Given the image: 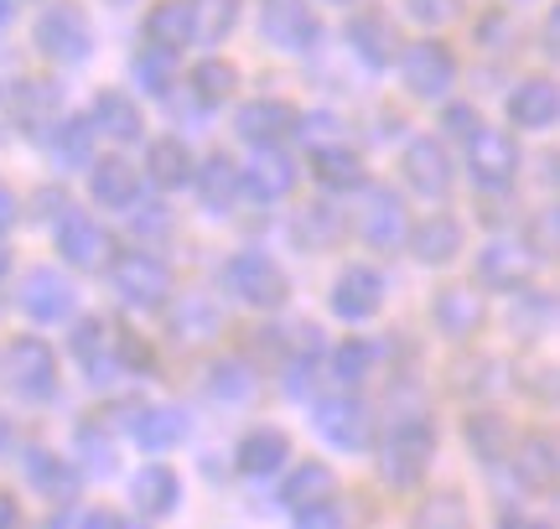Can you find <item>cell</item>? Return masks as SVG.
<instances>
[{
  "label": "cell",
  "instance_id": "3957f363",
  "mask_svg": "<svg viewBox=\"0 0 560 529\" xmlns=\"http://www.w3.org/2000/svg\"><path fill=\"white\" fill-rule=\"evenodd\" d=\"M400 68H405V89H410L416 99H446V89L457 83V58H452V47L436 37L410 42L400 52Z\"/></svg>",
  "mask_w": 560,
  "mask_h": 529
},
{
  "label": "cell",
  "instance_id": "9c48e42d",
  "mask_svg": "<svg viewBox=\"0 0 560 529\" xmlns=\"http://www.w3.org/2000/svg\"><path fill=\"white\" fill-rule=\"evenodd\" d=\"M260 32L276 42L280 52H312L322 37L317 16L306 11V0H270L260 16Z\"/></svg>",
  "mask_w": 560,
  "mask_h": 529
},
{
  "label": "cell",
  "instance_id": "7dc6e473",
  "mask_svg": "<svg viewBox=\"0 0 560 529\" xmlns=\"http://www.w3.org/2000/svg\"><path fill=\"white\" fill-rule=\"evenodd\" d=\"M332 130H338V120H332V115H296V136L312 145V156L332 145Z\"/></svg>",
  "mask_w": 560,
  "mask_h": 529
},
{
  "label": "cell",
  "instance_id": "74e56055",
  "mask_svg": "<svg viewBox=\"0 0 560 529\" xmlns=\"http://www.w3.org/2000/svg\"><path fill=\"white\" fill-rule=\"evenodd\" d=\"M467 447L478 451L482 462H503L514 451V436L499 415H467Z\"/></svg>",
  "mask_w": 560,
  "mask_h": 529
},
{
  "label": "cell",
  "instance_id": "680465c9",
  "mask_svg": "<svg viewBox=\"0 0 560 529\" xmlns=\"http://www.w3.org/2000/svg\"><path fill=\"white\" fill-rule=\"evenodd\" d=\"M5 264H11V255H5V239H0V275H5Z\"/></svg>",
  "mask_w": 560,
  "mask_h": 529
},
{
  "label": "cell",
  "instance_id": "603a6c76",
  "mask_svg": "<svg viewBox=\"0 0 560 529\" xmlns=\"http://www.w3.org/2000/svg\"><path fill=\"white\" fill-rule=\"evenodd\" d=\"M431 322H436L446 338H472L482 327V302L467 291V285H446V291H436Z\"/></svg>",
  "mask_w": 560,
  "mask_h": 529
},
{
  "label": "cell",
  "instance_id": "30bf717a",
  "mask_svg": "<svg viewBox=\"0 0 560 529\" xmlns=\"http://www.w3.org/2000/svg\"><path fill=\"white\" fill-rule=\"evenodd\" d=\"M73 302H79V291L58 270H32L21 281V311L32 322H62V317H73Z\"/></svg>",
  "mask_w": 560,
  "mask_h": 529
},
{
  "label": "cell",
  "instance_id": "681fc988",
  "mask_svg": "<svg viewBox=\"0 0 560 529\" xmlns=\"http://www.w3.org/2000/svg\"><path fill=\"white\" fill-rule=\"evenodd\" d=\"M441 130H452L457 141H472V136L482 130V120H478V109H472V104H452V109L441 115Z\"/></svg>",
  "mask_w": 560,
  "mask_h": 529
},
{
  "label": "cell",
  "instance_id": "6da1fadb",
  "mask_svg": "<svg viewBox=\"0 0 560 529\" xmlns=\"http://www.w3.org/2000/svg\"><path fill=\"white\" fill-rule=\"evenodd\" d=\"M431 457H436V431H431V421L410 415L400 426H389V436H384V447H380L384 483H389V489H416L420 478H425V468H431Z\"/></svg>",
  "mask_w": 560,
  "mask_h": 529
},
{
  "label": "cell",
  "instance_id": "7a4b0ae2",
  "mask_svg": "<svg viewBox=\"0 0 560 529\" xmlns=\"http://www.w3.org/2000/svg\"><path fill=\"white\" fill-rule=\"evenodd\" d=\"M37 47L47 52L52 62H83L89 52H94V26H89V16H83V5H73V0H58V5H47L37 16Z\"/></svg>",
  "mask_w": 560,
  "mask_h": 529
},
{
  "label": "cell",
  "instance_id": "f5cc1de1",
  "mask_svg": "<svg viewBox=\"0 0 560 529\" xmlns=\"http://www.w3.org/2000/svg\"><path fill=\"white\" fill-rule=\"evenodd\" d=\"M94 525V514L89 509H62V514H52V525L47 529H89Z\"/></svg>",
  "mask_w": 560,
  "mask_h": 529
},
{
  "label": "cell",
  "instance_id": "1f68e13d",
  "mask_svg": "<svg viewBox=\"0 0 560 529\" xmlns=\"http://www.w3.org/2000/svg\"><path fill=\"white\" fill-rule=\"evenodd\" d=\"M130 493H136V509L151 514V519H161V514H172L182 504V483L172 468H145L130 483Z\"/></svg>",
  "mask_w": 560,
  "mask_h": 529
},
{
  "label": "cell",
  "instance_id": "bcb514c9",
  "mask_svg": "<svg viewBox=\"0 0 560 529\" xmlns=\"http://www.w3.org/2000/svg\"><path fill=\"white\" fill-rule=\"evenodd\" d=\"M405 16H416L420 26H446L462 16V0H400Z\"/></svg>",
  "mask_w": 560,
  "mask_h": 529
},
{
  "label": "cell",
  "instance_id": "11a10c76",
  "mask_svg": "<svg viewBox=\"0 0 560 529\" xmlns=\"http://www.w3.org/2000/svg\"><path fill=\"white\" fill-rule=\"evenodd\" d=\"M499 529H550V525H540V519H524V514H503Z\"/></svg>",
  "mask_w": 560,
  "mask_h": 529
},
{
  "label": "cell",
  "instance_id": "7402d4cb",
  "mask_svg": "<svg viewBox=\"0 0 560 529\" xmlns=\"http://www.w3.org/2000/svg\"><path fill=\"white\" fill-rule=\"evenodd\" d=\"M405 239L416 245V260H425V264H446L462 255V224L452 213H431V219L416 224Z\"/></svg>",
  "mask_w": 560,
  "mask_h": 529
},
{
  "label": "cell",
  "instance_id": "e575fe53",
  "mask_svg": "<svg viewBox=\"0 0 560 529\" xmlns=\"http://www.w3.org/2000/svg\"><path fill=\"white\" fill-rule=\"evenodd\" d=\"M312 172H317L322 187H332V192H348V187H363V162L348 151V145H327L312 156Z\"/></svg>",
  "mask_w": 560,
  "mask_h": 529
},
{
  "label": "cell",
  "instance_id": "ffe728a7",
  "mask_svg": "<svg viewBox=\"0 0 560 529\" xmlns=\"http://www.w3.org/2000/svg\"><path fill=\"white\" fill-rule=\"evenodd\" d=\"M556 109H560V94L550 79H524V83H514V94H509V120L520 125V130L556 125Z\"/></svg>",
  "mask_w": 560,
  "mask_h": 529
},
{
  "label": "cell",
  "instance_id": "4fadbf2b",
  "mask_svg": "<svg viewBox=\"0 0 560 529\" xmlns=\"http://www.w3.org/2000/svg\"><path fill=\"white\" fill-rule=\"evenodd\" d=\"M291 187H296V166L285 162L276 145H260V156L240 166V192H249L255 203H280Z\"/></svg>",
  "mask_w": 560,
  "mask_h": 529
},
{
  "label": "cell",
  "instance_id": "b9f144b4",
  "mask_svg": "<svg viewBox=\"0 0 560 529\" xmlns=\"http://www.w3.org/2000/svg\"><path fill=\"white\" fill-rule=\"evenodd\" d=\"M374 358H380V348H374V343H363V338H348V343L338 348L332 368H338L342 385H363V379L374 374Z\"/></svg>",
  "mask_w": 560,
  "mask_h": 529
},
{
  "label": "cell",
  "instance_id": "4316f807",
  "mask_svg": "<svg viewBox=\"0 0 560 529\" xmlns=\"http://www.w3.org/2000/svg\"><path fill=\"white\" fill-rule=\"evenodd\" d=\"M182 431H187V421H182V410H172V405H140L136 421H130V436H136L145 451L177 447Z\"/></svg>",
  "mask_w": 560,
  "mask_h": 529
},
{
  "label": "cell",
  "instance_id": "8fae6325",
  "mask_svg": "<svg viewBox=\"0 0 560 529\" xmlns=\"http://www.w3.org/2000/svg\"><path fill=\"white\" fill-rule=\"evenodd\" d=\"M384 302V275L380 270H369V264H348L332 285V311H338L342 322H363V317H374Z\"/></svg>",
  "mask_w": 560,
  "mask_h": 529
},
{
  "label": "cell",
  "instance_id": "9a60e30c",
  "mask_svg": "<svg viewBox=\"0 0 560 529\" xmlns=\"http://www.w3.org/2000/svg\"><path fill=\"white\" fill-rule=\"evenodd\" d=\"M317 431L338 451H363V447H369V410H363L359 400H348V395H338V400H322V405H317Z\"/></svg>",
  "mask_w": 560,
  "mask_h": 529
},
{
  "label": "cell",
  "instance_id": "c3c4849f",
  "mask_svg": "<svg viewBox=\"0 0 560 529\" xmlns=\"http://www.w3.org/2000/svg\"><path fill=\"white\" fill-rule=\"evenodd\" d=\"M79 451L89 457V468H94V472H109V468H115V447H109V442H104L94 426L79 431Z\"/></svg>",
  "mask_w": 560,
  "mask_h": 529
},
{
  "label": "cell",
  "instance_id": "60d3db41",
  "mask_svg": "<svg viewBox=\"0 0 560 529\" xmlns=\"http://www.w3.org/2000/svg\"><path fill=\"white\" fill-rule=\"evenodd\" d=\"M130 73L145 94H166L172 89V52H161V47H140L136 58H130Z\"/></svg>",
  "mask_w": 560,
  "mask_h": 529
},
{
  "label": "cell",
  "instance_id": "816d5d0a",
  "mask_svg": "<svg viewBox=\"0 0 560 529\" xmlns=\"http://www.w3.org/2000/svg\"><path fill=\"white\" fill-rule=\"evenodd\" d=\"M296 529H342V519H338V509L317 504V509H301L296 514Z\"/></svg>",
  "mask_w": 560,
  "mask_h": 529
},
{
  "label": "cell",
  "instance_id": "6125c7cd",
  "mask_svg": "<svg viewBox=\"0 0 560 529\" xmlns=\"http://www.w3.org/2000/svg\"><path fill=\"white\" fill-rule=\"evenodd\" d=\"M342 5H348V0H342Z\"/></svg>",
  "mask_w": 560,
  "mask_h": 529
},
{
  "label": "cell",
  "instance_id": "e0dca14e",
  "mask_svg": "<svg viewBox=\"0 0 560 529\" xmlns=\"http://www.w3.org/2000/svg\"><path fill=\"white\" fill-rule=\"evenodd\" d=\"M405 183L416 187L420 198H446L452 192V162H446V151H441V141H410V151H405Z\"/></svg>",
  "mask_w": 560,
  "mask_h": 529
},
{
  "label": "cell",
  "instance_id": "6f0895ef",
  "mask_svg": "<svg viewBox=\"0 0 560 529\" xmlns=\"http://www.w3.org/2000/svg\"><path fill=\"white\" fill-rule=\"evenodd\" d=\"M5 21H11V0H0V26H5Z\"/></svg>",
  "mask_w": 560,
  "mask_h": 529
},
{
  "label": "cell",
  "instance_id": "f6af8a7d",
  "mask_svg": "<svg viewBox=\"0 0 560 529\" xmlns=\"http://www.w3.org/2000/svg\"><path fill=\"white\" fill-rule=\"evenodd\" d=\"M338 228H342V219L332 213V208H306L301 224H296V239H306V245H332Z\"/></svg>",
  "mask_w": 560,
  "mask_h": 529
},
{
  "label": "cell",
  "instance_id": "484cf974",
  "mask_svg": "<svg viewBox=\"0 0 560 529\" xmlns=\"http://www.w3.org/2000/svg\"><path fill=\"white\" fill-rule=\"evenodd\" d=\"M26 478L52 504H73V493H79V468L62 462V457H47V451H26Z\"/></svg>",
  "mask_w": 560,
  "mask_h": 529
},
{
  "label": "cell",
  "instance_id": "7c38bea8",
  "mask_svg": "<svg viewBox=\"0 0 560 529\" xmlns=\"http://www.w3.org/2000/svg\"><path fill=\"white\" fill-rule=\"evenodd\" d=\"M348 47L369 68H389V62L400 58V32H395V21L384 16V11H359V16L348 21Z\"/></svg>",
  "mask_w": 560,
  "mask_h": 529
},
{
  "label": "cell",
  "instance_id": "8d00e7d4",
  "mask_svg": "<svg viewBox=\"0 0 560 529\" xmlns=\"http://www.w3.org/2000/svg\"><path fill=\"white\" fill-rule=\"evenodd\" d=\"M47 130H52V136H47V151H52V162H62V166H83V162H89L94 130H89L83 120H52Z\"/></svg>",
  "mask_w": 560,
  "mask_h": 529
},
{
  "label": "cell",
  "instance_id": "94428289",
  "mask_svg": "<svg viewBox=\"0 0 560 529\" xmlns=\"http://www.w3.org/2000/svg\"><path fill=\"white\" fill-rule=\"evenodd\" d=\"M120 529H140V525H120Z\"/></svg>",
  "mask_w": 560,
  "mask_h": 529
},
{
  "label": "cell",
  "instance_id": "5bb4252c",
  "mask_svg": "<svg viewBox=\"0 0 560 529\" xmlns=\"http://www.w3.org/2000/svg\"><path fill=\"white\" fill-rule=\"evenodd\" d=\"M359 234L374 249L405 245V234H410V224H405V203L389 192V187H374V192H369V203H363V213H359Z\"/></svg>",
  "mask_w": 560,
  "mask_h": 529
},
{
  "label": "cell",
  "instance_id": "d6a6232c",
  "mask_svg": "<svg viewBox=\"0 0 560 529\" xmlns=\"http://www.w3.org/2000/svg\"><path fill=\"white\" fill-rule=\"evenodd\" d=\"M58 89H52V83H42V79H26L16 89V83H11V115H16L21 125H32V130H47V125H52V115H58Z\"/></svg>",
  "mask_w": 560,
  "mask_h": 529
},
{
  "label": "cell",
  "instance_id": "277c9868",
  "mask_svg": "<svg viewBox=\"0 0 560 529\" xmlns=\"http://www.w3.org/2000/svg\"><path fill=\"white\" fill-rule=\"evenodd\" d=\"M109 281L125 296V306H140V311H156L166 296H172V270L156 260V255H120L109 264Z\"/></svg>",
  "mask_w": 560,
  "mask_h": 529
},
{
  "label": "cell",
  "instance_id": "9f6ffc18",
  "mask_svg": "<svg viewBox=\"0 0 560 529\" xmlns=\"http://www.w3.org/2000/svg\"><path fill=\"white\" fill-rule=\"evenodd\" d=\"M16 219V203H11V192H0V224H11Z\"/></svg>",
  "mask_w": 560,
  "mask_h": 529
},
{
  "label": "cell",
  "instance_id": "d6986e66",
  "mask_svg": "<svg viewBox=\"0 0 560 529\" xmlns=\"http://www.w3.org/2000/svg\"><path fill=\"white\" fill-rule=\"evenodd\" d=\"M73 358L83 364L89 379H115V374H120V358H115V327L104 322V317L79 322V332H73Z\"/></svg>",
  "mask_w": 560,
  "mask_h": 529
},
{
  "label": "cell",
  "instance_id": "5b68a950",
  "mask_svg": "<svg viewBox=\"0 0 560 529\" xmlns=\"http://www.w3.org/2000/svg\"><path fill=\"white\" fill-rule=\"evenodd\" d=\"M5 374H11V389L26 395V400H52L58 395V358L42 338H16L11 353H5Z\"/></svg>",
  "mask_w": 560,
  "mask_h": 529
},
{
  "label": "cell",
  "instance_id": "cb8c5ba5",
  "mask_svg": "<svg viewBox=\"0 0 560 529\" xmlns=\"http://www.w3.org/2000/svg\"><path fill=\"white\" fill-rule=\"evenodd\" d=\"M192 183H198L202 203L213 208V213H229L234 198H240V162L223 156V151H213V156L202 162V172H192Z\"/></svg>",
  "mask_w": 560,
  "mask_h": 529
},
{
  "label": "cell",
  "instance_id": "8992f818",
  "mask_svg": "<svg viewBox=\"0 0 560 529\" xmlns=\"http://www.w3.org/2000/svg\"><path fill=\"white\" fill-rule=\"evenodd\" d=\"M223 285L240 296L244 306H280L285 302V270L276 260H265V255H234V260L223 264Z\"/></svg>",
  "mask_w": 560,
  "mask_h": 529
},
{
  "label": "cell",
  "instance_id": "836d02e7",
  "mask_svg": "<svg viewBox=\"0 0 560 529\" xmlns=\"http://www.w3.org/2000/svg\"><path fill=\"white\" fill-rule=\"evenodd\" d=\"M187 11H192V42H223L234 32V21H240V0H187Z\"/></svg>",
  "mask_w": 560,
  "mask_h": 529
},
{
  "label": "cell",
  "instance_id": "d590c367",
  "mask_svg": "<svg viewBox=\"0 0 560 529\" xmlns=\"http://www.w3.org/2000/svg\"><path fill=\"white\" fill-rule=\"evenodd\" d=\"M145 172H151L161 187H182V183H192V156H187L182 141H156L145 151Z\"/></svg>",
  "mask_w": 560,
  "mask_h": 529
},
{
  "label": "cell",
  "instance_id": "f35d334b",
  "mask_svg": "<svg viewBox=\"0 0 560 529\" xmlns=\"http://www.w3.org/2000/svg\"><path fill=\"white\" fill-rule=\"evenodd\" d=\"M234 89H240V68H234V62L208 58L192 68V94H198V104H223Z\"/></svg>",
  "mask_w": 560,
  "mask_h": 529
},
{
  "label": "cell",
  "instance_id": "ee69618b",
  "mask_svg": "<svg viewBox=\"0 0 560 529\" xmlns=\"http://www.w3.org/2000/svg\"><path fill=\"white\" fill-rule=\"evenodd\" d=\"M213 395L219 400H249L255 395V379H249V368L240 364V358H229V364H213Z\"/></svg>",
  "mask_w": 560,
  "mask_h": 529
},
{
  "label": "cell",
  "instance_id": "4dcf8cb0",
  "mask_svg": "<svg viewBox=\"0 0 560 529\" xmlns=\"http://www.w3.org/2000/svg\"><path fill=\"white\" fill-rule=\"evenodd\" d=\"M285 451H291V442L280 436V431H249L240 442V451H234V462H240V472H249V478H270V472L285 462Z\"/></svg>",
  "mask_w": 560,
  "mask_h": 529
},
{
  "label": "cell",
  "instance_id": "91938a15",
  "mask_svg": "<svg viewBox=\"0 0 560 529\" xmlns=\"http://www.w3.org/2000/svg\"><path fill=\"white\" fill-rule=\"evenodd\" d=\"M109 5H130V0H109Z\"/></svg>",
  "mask_w": 560,
  "mask_h": 529
},
{
  "label": "cell",
  "instance_id": "ba28073f",
  "mask_svg": "<svg viewBox=\"0 0 560 529\" xmlns=\"http://www.w3.org/2000/svg\"><path fill=\"white\" fill-rule=\"evenodd\" d=\"M478 270L493 291H524L535 281V270H540V255L529 245H520V239H493V245H482Z\"/></svg>",
  "mask_w": 560,
  "mask_h": 529
},
{
  "label": "cell",
  "instance_id": "f1b7e54d",
  "mask_svg": "<svg viewBox=\"0 0 560 529\" xmlns=\"http://www.w3.org/2000/svg\"><path fill=\"white\" fill-rule=\"evenodd\" d=\"M172 338L187 348L219 338V306L208 302V296H182V302L172 306Z\"/></svg>",
  "mask_w": 560,
  "mask_h": 529
},
{
  "label": "cell",
  "instance_id": "d4e9b609",
  "mask_svg": "<svg viewBox=\"0 0 560 529\" xmlns=\"http://www.w3.org/2000/svg\"><path fill=\"white\" fill-rule=\"evenodd\" d=\"M94 177H89V187H94V198H100L104 208H130L140 192V172L130 162H120V156H104V162L89 166Z\"/></svg>",
  "mask_w": 560,
  "mask_h": 529
},
{
  "label": "cell",
  "instance_id": "2e32d148",
  "mask_svg": "<svg viewBox=\"0 0 560 529\" xmlns=\"http://www.w3.org/2000/svg\"><path fill=\"white\" fill-rule=\"evenodd\" d=\"M89 130L94 136H104V141H140V130H145V120H140V104L130 99V94H120V89H104V94H94V109H89Z\"/></svg>",
  "mask_w": 560,
  "mask_h": 529
},
{
  "label": "cell",
  "instance_id": "db71d44e",
  "mask_svg": "<svg viewBox=\"0 0 560 529\" xmlns=\"http://www.w3.org/2000/svg\"><path fill=\"white\" fill-rule=\"evenodd\" d=\"M0 529H21V509L11 493H0Z\"/></svg>",
  "mask_w": 560,
  "mask_h": 529
},
{
  "label": "cell",
  "instance_id": "f907efd6",
  "mask_svg": "<svg viewBox=\"0 0 560 529\" xmlns=\"http://www.w3.org/2000/svg\"><path fill=\"white\" fill-rule=\"evenodd\" d=\"M130 224H136V234H166V228H172V213H166L161 203H140L136 213H130Z\"/></svg>",
  "mask_w": 560,
  "mask_h": 529
},
{
  "label": "cell",
  "instance_id": "7bdbcfd3",
  "mask_svg": "<svg viewBox=\"0 0 560 529\" xmlns=\"http://www.w3.org/2000/svg\"><path fill=\"white\" fill-rule=\"evenodd\" d=\"M420 529H467V509H462L457 493H436V498H425L416 514Z\"/></svg>",
  "mask_w": 560,
  "mask_h": 529
},
{
  "label": "cell",
  "instance_id": "52a82bcc",
  "mask_svg": "<svg viewBox=\"0 0 560 529\" xmlns=\"http://www.w3.org/2000/svg\"><path fill=\"white\" fill-rule=\"evenodd\" d=\"M467 172H472V183L488 187V192L509 187L514 183V172H520V145H514V136H503V130H488V125H482L478 136L467 141Z\"/></svg>",
  "mask_w": 560,
  "mask_h": 529
},
{
  "label": "cell",
  "instance_id": "ab89813d",
  "mask_svg": "<svg viewBox=\"0 0 560 529\" xmlns=\"http://www.w3.org/2000/svg\"><path fill=\"white\" fill-rule=\"evenodd\" d=\"M514 468H520V478L529 489H550L556 483V442L550 436H529L520 447V457H514Z\"/></svg>",
  "mask_w": 560,
  "mask_h": 529
},
{
  "label": "cell",
  "instance_id": "44dd1931",
  "mask_svg": "<svg viewBox=\"0 0 560 529\" xmlns=\"http://www.w3.org/2000/svg\"><path fill=\"white\" fill-rule=\"evenodd\" d=\"M296 130V109L285 99H255L240 109V136L255 145H276L280 136H291Z\"/></svg>",
  "mask_w": 560,
  "mask_h": 529
},
{
  "label": "cell",
  "instance_id": "f546056e",
  "mask_svg": "<svg viewBox=\"0 0 560 529\" xmlns=\"http://www.w3.org/2000/svg\"><path fill=\"white\" fill-rule=\"evenodd\" d=\"M332 489H338V478H332V468H322V462H306V468H296L291 478H285V489H280V504H291V509H317V504H327L332 498Z\"/></svg>",
  "mask_w": 560,
  "mask_h": 529
},
{
  "label": "cell",
  "instance_id": "ac0fdd59",
  "mask_svg": "<svg viewBox=\"0 0 560 529\" xmlns=\"http://www.w3.org/2000/svg\"><path fill=\"white\" fill-rule=\"evenodd\" d=\"M58 255L68 264H79V270H94V264L109 260V234H104V224H94V219L68 213L58 224Z\"/></svg>",
  "mask_w": 560,
  "mask_h": 529
},
{
  "label": "cell",
  "instance_id": "83f0119b",
  "mask_svg": "<svg viewBox=\"0 0 560 529\" xmlns=\"http://www.w3.org/2000/svg\"><path fill=\"white\" fill-rule=\"evenodd\" d=\"M145 37H151V47H161V52L187 47V42H192V11H187V0H161V5H151Z\"/></svg>",
  "mask_w": 560,
  "mask_h": 529
}]
</instances>
